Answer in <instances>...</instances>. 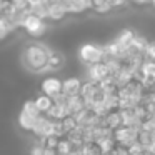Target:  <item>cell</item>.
Instances as JSON below:
<instances>
[{
  "label": "cell",
  "mask_w": 155,
  "mask_h": 155,
  "mask_svg": "<svg viewBox=\"0 0 155 155\" xmlns=\"http://www.w3.org/2000/svg\"><path fill=\"white\" fill-rule=\"evenodd\" d=\"M50 48L40 42H30L25 45L22 52V64L28 72L40 74L48 68V58H50Z\"/></svg>",
  "instance_id": "cell-1"
},
{
  "label": "cell",
  "mask_w": 155,
  "mask_h": 155,
  "mask_svg": "<svg viewBox=\"0 0 155 155\" xmlns=\"http://www.w3.org/2000/svg\"><path fill=\"white\" fill-rule=\"evenodd\" d=\"M78 57H80L82 64L90 67V65H95L98 62L105 60V52L104 47H97L94 44H84L78 50Z\"/></svg>",
  "instance_id": "cell-2"
},
{
  "label": "cell",
  "mask_w": 155,
  "mask_h": 155,
  "mask_svg": "<svg viewBox=\"0 0 155 155\" xmlns=\"http://www.w3.org/2000/svg\"><path fill=\"white\" fill-rule=\"evenodd\" d=\"M20 27L24 28L30 37H40V35H44L45 30H47V25H45L44 18L38 17V15L30 14V12L24 17Z\"/></svg>",
  "instance_id": "cell-3"
},
{
  "label": "cell",
  "mask_w": 155,
  "mask_h": 155,
  "mask_svg": "<svg viewBox=\"0 0 155 155\" xmlns=\"http://www.w3.org/2000/svg\"><path fill=\"white\" fill-rule=\"evenodd\" d=\"M138 127H127V125H120L118 128L114 130V138L117 142V145H124V147H128L134 142H137L138 137Z\"/></svg>",
  "instance_id": "cell-4"
},
{
  "label": "cell",
  "mask_w": 155,
  "mask_h": 155,
  "mask_svg": "<svg viewBox=\"0 0 155 155\" xmlns=\"http://www.w3.org/2000/svg\"><path fill=\"white\" fill-rule=\"evenodd\" d=\"M87 75H88V78L94 80V82H105V80H108V78H114L105 60L98 62V64H95V65H90L88 70H87Z\"/></svg>",
  "instance_id": "cell-5"
},
{
  "label": "cell",
  "mask_w": 155,
  "mask_h": 155,
  "mask_svg": "<svg viewBox=\"0 0 155 155\" xmlns=\"http://www.w3.org/2000/svg\"><path fill=\"white\" fill-rule=\"evenodd\" d=\"M68 115H70V112H68V105H67V97H65V95H60L58 98H55V104H54V107L48 110L47 117L52 118V120H64Z\"/></svg>",
  "instance_id": "cell-6"
},
{
  "label": "cell",
  "mask_w": 155,
  "mask_h": 155,
  "mask_svg": "<svg viewBox=\"0 0 155 155\" xmlns=\"http://www.w3.org/2000/svg\"><path fill=\"white\" fill-rule=\"evenodd\" d=\"M62 87H64V82L58 80L57 77H48L42 82V94L50 95L54 98H58L62 95Z\"/></svg>",
  "instance_id": "cell-7"
},
{
  "label": "cell",
  "mask_w": 155,
  "mask_h": 155,
  "mask_svg": "<svg viewBox=\"0 0 155 155\" xmlns=\"http://www.w3.org/2000/svg\"><path fill=\"white\" fill-rule=\"evenodd\" d=\"M52 128H54V120L48 118L47 115L44 114V115H40V117L37 118L32 134H35L38 138H40V137H47V135L52 134Z\"/></svg>",
  "instance_id": "cell-8"
},
{
  "label": "cell",
  "mask_w": 155,
  "mask_h": 155,
  "mask_svg": "<svg viewBox=\"0 0 155 155\" xmlns=\"http://www.w3.org/2000/svg\"><path fill=\"white\" fill-rule=\"evenodd\" d=\"M82 80L77 77H70L64 80V87H62V95L65 97H74V95H78L82 92Z\"/></svg>",
  "instance_id": "cell-9"
},
{
  "label": "cell",
  "mask_w": 155,
  "mask_h": 155,
  "mask_svg": "<svg viewBox=\"0 0 155 155\" xmlns=\"http://www.w3.org/2000/svg\"><path fill=\"white\" fill-rule=\"evenodd\" d=\"M68 10L65 7L64 2H54V4H48V20L52 22H60L67 17Z\"/></svg>",
  "instance_id": "cell-10"
},
{
  "label": "cell",
  "mask_w": 155,
  "mask_h": 155,
  "mask_svg": "<svg viewBox=\"0 0 155 155\" xmlns=\"http://www.w3.org/2000/svg\"><path fill=\"white\" fill-rule=\"evenodd\" d=\"M67 105H68V112H70V115H78L82 110H85V108L88 107L87 100H85L80 94L74 95V97H67Z\"/></svg>",
  "instance_id": "cell-11"
},
{
  "label": "cell",
  "mask_w": 155,
  "mask_h": 155,
  "mask_svg": "<svg viewBox=\"0 0 155 155\" xmlns=\"http://www.w3.org/2000/svg\"><path fill=\"white\" fill-rule=\"evenodd\" d=\"M135 37H137V34H135L134 30H130V28H125V30H122L120 34H118V37L115 38V42H117V44L120 45V47L124 48L125 52H128V48L132 47Z\"/></svg>",
  "instance_id": "cell-12"
},
{
  "label": "cell",
  "mask_w": 155,
  "mask_h": 155,
  "mask_svg": "<svg viewBox=\"0 0 155 155\" xmlns=\"http://www.w3.org/2000/svg\"><path fill=\"white\" fill-rule=\"evenodd\" d=\"M38 117H34V115L27 114L25 110L20 112V115H18V127L22 128V130L25 132H32L35 127V122H37Z\"/></svg>",
  "instance_id": "cell-13"
},
{
  "label": "cell",
  "mask_w": 155,
  "mask_h": 155,
  "mask_svg": "<svg viewBox=\"0 0 155 155\" xmlns=\"http://www.w3.org/2000/svg\"><path fill=\"white\" fill-rule=\"evenodd\" d=\"M35 104H37L38 110H40L42 114H45V115H47V114H48V110H50V108L54 107L55 98H54V97H50V95L42 94V95H38V97L35 98Z\"/></svg>",
  "instance_id": "cell-14"
},
{
  "label": "cell",
  "mask_w": 155,
  "mask_h": 155,
  "mask_svg": "<svg viewBox=\"0 0 155 155\" xmlns=\"http://www.w3.org/2000/svg\"><path fill=\"white\" fill-rule=\"evenodd\" d=\"M65 64V58L58 52H50V58H48V70H60Z\"/></svg>",
  "instance_id": "cell-15"
},
{
  "label": "cell",
  "mask_w": 155,
  "mask_h": 155,
  "mask_svg": "<svg viewBox=\"0 0 155 155\" xmlns=\"http://www.w3.org/2000/svg\"><path fill=\"white\" fill-rule=\"evenodd\" d=\"M17 28V25L12 20H8L7 17H0V40H4L10 32H14Z\"/></svg>",
  "instance_id": "cell-16"
},
{
  "label": "cell",
  "mask_w": 155,
  "mask_h": 155,
  "mask_svg": "<svg viewBox=\"0 0 155 155\" xmlns=\"http://www.w3.org/2000/svg\"><path fill=\"white\" fill-rule=\"evenodd\" d=\"M22 110H25L27 114L34 115V117H40V115H44L40 110H38V107H37V104H35V100H27V102L24 104V107H22Z\"/></svg>",
  "instance_id": "cell-17"
},
{
  "label": "cell",
  "mask_w": 155,
  "mask_h": 155,
  "mask_svg": "<svg viewBox=\"0 0 155 155\" xmlns=\"http://www.w3.org/2000/svg\"><path fill=\"white\" fill-rule=\"evenodd\" d=\"M145 58L155 60V44H150V42H148L147 48H145Z\"/></svg>",
  "instance_id": "cell-18"
},
{
  "label": "cell",
  "mask_w": 155,
  "mask_h": 155,
  "mask_svg": "<svg viewBox=\"0 0 155 155\" xmlns=\"http://www.w3.org/2000/svg\"><path fill=\"white\" fill-rule=\"evenodd\" d=\"M128 0H108V4L112 5V8H120L127 4Z\"/></svg>",
  "instance_id": "cell-19"
},
{
  "label": "cell",
  "mask_w": 155,
  "mask_h": 155,
  "mask_svg": "<svg viewBox=\"0 0 155 155\" xmlns=\"http://www.w3.org/2000/svg\"><path fill=\"white\" fill-rule=\"evenodd\" d=\"M28 5H37V4H44V2H47V0H27Z\"/></svg>",
  "instance_id": "cell-20"
},
{
  "label": "cell",
  "mask_w": 155,
  "mask_h": 155,
  "mask_svg": "<svg viewBox=\"0 0 155 155\" xmlns=\"http://www.w3.org/2000/svg\"><path fill=\"white\" fill-rule=\"evenodd\" d=\"M135 4H138V5H145V4H150L152 0H134Z\"/></svg>",
  "instance_id": "cell-21"
},
{
  "label": "cell",
  "mask_w": 155,
  "mask_h": 155,
  "mask_svg": "<svg viewBox=\"0 0 155 155\" xmlns=\"http://www.w3.org/2000/svg\"><path fill=\"white\" fill-rule=\"evenodd\" d=\"M150 4H152V7H153V8H155V0H152Z\"/></svg>",
  "instance_id": "cell-22"
}]
</instances>
